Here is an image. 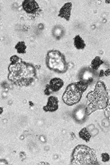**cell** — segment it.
<instances>
[{
	"label": "cell",
	"instance_id": "cell-19",
	"mask_svg": "<svg viewBox=\"0 0 110 165\" xmlns=\"http://www.w3.org/2000/svg\"><path fill=\"white\" fill-rule=\"evenodd\" d=\"M102 126H104V127H108L110 125V122L108 120V119H104L102 120Z\"/></svg>",
	"mask_w": 110,
	"mask_h": 165
},
{
	"label": "cell",
	"instance_id": "cell-15",
	"mask_svg": "<svg viewBox=\"0 0 110 165\" xmlns=\"http://www.w3.org/2000/svg\"><path fill=\"white\" fill-rule=\"evenodd\" d=\"M15 48L17 49L18 53H20V54H24L25 52H26L27 46L24 41H19L17 45H16Z\"/></svg>",
	"mask_w": 110,
	"mask_h": 165
},
{
	"label": "cell",
	"instance_id": "cell-3",
	"mask_svg": "<svg viewBox=\"0 0 110 165\" xmlns=\"http://www.w3.org/2000/svg\"><path fill=\"white\" fill-rule=\"evenodd\" d=\"M72 164H99L96 154L93 149L85 145H78L72 153Z\"/></svg>",
	"mask_w": 110,
	"mask_h": 165
},
{
	"label": "cell",
	"instance_id": "cell-6",
	"mask_svg": "<svg viewBox=\"0 0 110 165\" xmlns=\"http://www.w3.org/2000/svg\"><path fill=\"white\" fill-rule=\"evenodd\" d=\"M22 7L27 13L35 14L39 11V6L34 0H25L22 2Z\"/></svg>",
	"mask_w": 110,
	"mask_h": 165
},
{
	"label": "cell",
	"instance_id": "cell-7",
	"mask_svg": "<svg viewBox=\"0 0 110 165\" xmlns=\"http://www.w3.org/2000/svg\"><path fill=\"white\" fill-rule=\"evenodd\" d=\"M59 108V100L58 98L55 96L49 97L47 101L46 105L44 106L43 110L45 111H49V112H53L56 111Z\"/></svg>",
	"mask_w": 110,
	"mask_h": 165
},
{
	"label": "cell",
	"instance_id": "cell-1",
	"mask_svg": "<svg viewBox=\"0 0 110 165\" xmlns=\"http://www.w3.org/2000/svg\"><path fill=\"white\" fill-rule=\"evenodd\" d=\"M9 80L17 86L26 87L34 83L36 69L30 63L21 62L19 64L9 66Z\"/></svg>",
	"mask_w": 110,
	"mask_h": 165
},
{
	"label": "cell",
	"instance_id": "cell-9",
	"mask_svg": "<svg viewBox=\"0 0 110 165\" xmlns=\"http://www.w3.org/2000/svg\"><path fill=\"white\" fill-rule=\"evenodd\" d=\"M63 80L60 78H53L50 80L49 84L48 86L50 87V89L52 90V92H57L63 87Z\"/></svg>",
	"mask_w": 110,
	"mask_h": 165
},
{
	"label": "cell",
	"instance_id": "cell-13",
	"mask_svg": "<svg viewBox=\"0 0 110 165\" xmlns=\"http://www.w3.org/2000/svg\"><path fill=\"white\" fill-rule=\"evenodd\" d=\"M103 64H104V61L102 60L101 58L97 56V57H95V59L92 60V65H91V66H92V69H93L94 71H97L98 69H99V67L101 66L102 65H103Z\"/></svg>",
	"mask_w": 110,
	"mask_h": 165
},
{
	"label": "cell",
	"instance_id": "cell-27",
	"mask_svg": "<svg viewBox=\"0 0 110 165\" xmlns=\"http://www.w3.org/2000/svg\"><path fill=\"white\" fill-rule=\"evenodd\" d=\"M107 93H108V96L110 98V90H107Z\"/></svg>",
	"mask_w": 110,
	"mask_h": 165
},
{
	"label": "cell",
	"instance_id": "cell-25",
	"mask_svg": "<svg viewBox=\"0 0 110 165\" xmlns=\"http://www.w3.org/2000/svg\"><path fill=\"white\" fill-rule=\"evenodd\" d=\"M109 74H110V69H106V70H105V72H104V76H108Z\"/></svg>",
	"mask_w": 110,
	"mask_h": 165
},
{
	"label": "cell",
	"instance_id": "cell-2",
	"mask_svg": "<svg viewBox=\"0 0 110 165\" xmlns=\"http://www.w3.org/2000/svg\"><path fill=\"white\" fill-rule=\"evenodd\" d=\"M87 99L88 100V104L86 108V115H89L97 110L105 109L108 105L109 97L104 82H98L95 84V90L88 94Z\"/></svg>",
	"mask_w": 110,
	"mask_h": 165
},
{
	"label": "cell",
	"instance_id": "cell-10",
	"mask_svg": "<svg viewBox=\"0 0 110 165\" xmlns=\"http://www.w3.org/2000/svg\"><path fill=\"white\" fill-rule=\"evenodd\" d=\"M73 44H74V46L76 49L83 50V49L85 48V42H84V39H82V37H80V35H76L73 38Z\"/></svg>",
	"mask_w": 110,
	"mask_h": 165
},
{
	"label": "cell",
	"instance_id": "cell-22",
	"mask_svg": "<svg viewBox=\"0 0 110 165\" xmlns=\"http://www.w3.org/2000/svg\"><path fill=\"white\" fill-rule=\"evenodd\" d=\"M87 129H88L89 130V132H91L92 130L94 129H95V125H88V127H87Z\"/></svg>",
	"mask_w": 110,
	"mask_h": 165
},
{
	"label": "cell",
	"instance_id": "cell-24",
	"mask_svg": "<svg viewBox=\"0 0 110 165\" xmlns=\"http://www.w3.org/2000/svg\"><path fill=\"white\" fill-rule=\"evenodd\" d=\"M40 140H41L42 143H45V142L47 141L46 139H45V137L44 136V135H41V136H40Z\"/></svg>",
	"mask_w": 110,
	"mask_h": 165
},
{
	"label": "cell",
	"instance_id": "cell-16",
	"mask_svg": "<svg viewBox=\"0 0 110 165\" xmlns=\"http://www.w3.org/2000/svg\"><path fill=\"white\" fill-rule=\"evenodd\" d=\"M21 62H23V60L21 59V58L18 57V56H13L10 58V63H11V65L19 64V63H21Z\"/></svg>",
	"mask_w": 110,
	"mask_h": 165
},
{
	"label": "cell",
	"instance_id": "cell-20",
	"mask_svg": "<svg viewBox=\"0 0 110 165\" xmlns=\"http://www.w3.org/2000/svg\"><path fill=\"white\" fill-rule=\"evenodd\" d=\"M99 129H94L93 130H92V132H91V135H92V136H93V137H95V135H97L98 134H99Z\"/></svg>",
	"mask_w": 110,
	"mask_h": 165
},
{
	"label": "cell",
	"instance_id": "cell-8",
	"mask_svg": "<svg viewBox=\"0 0 110 165\" xmlns=\"http://www.w3.org/2000/svg\"><path fill=\"white\" fill-rule=\"evenodd\" d=\"M72 7H73L72 2H66V3H65L63 5V6L60 9L58 16L60 17H61V18H63L66 21H69L70 18V13Z\"/></svg>",
	"mask_w": 110,
	"mask_h": 165
},
{
	"label": "cell",
	"instance_id": "cell-14",
	"mask_svg": "<svg viewBox=\"0 0 110 165\" xmlns=\"http://www.w3.org/2000/svg\"><path fill=\"white\" fill-rule=\"evenodd\" d=\"M52 33H53V36L59 40L64 34L63 28L62 27V26H56L52 30Z\"/></svg>",
	"mask_w": 110,
	"mask_h": 165
},
{
	"label": "cell",
	"instance_id": "cell-26",
	"mask_svg": "<svg viewBox=\"0 0 110 165\" xmlns=\"http://www.w3.org/2000/svg\"><path fill=\"white\" fill-rule=\"evenodd\" d=\"M1 164H8V162L6 161V160H1Z\"/></svg>",
	"mask_w": 110,
	"mask_h": 165
},
{
	"label": "cell",
	"instance_id": "cell-4",
	"mask_svg": "<svg viewBox=\"0 0 110 165\" xmlns=\"http://www.w3.org/2000/svg\"><path fill=\"white\" fill-rule=\"evenodd\" d=\"M46 65L50 70L58 73H64L67 70L65 56L57 50H51L46 56Z\"/></svg>",
	"mask_w": 110,
	"mask_h": 165
},
{
	"label": "cell",
	"instance_id": "cell-12",
	"mask_svg": "<svg viewBox=\"0 0 110 165\" xmlns=\"http://www.w3.org/2000/svg\"><path fill=\"white\" fill-rule=\"evenodd\" d=\"M79 136L84 141L89 142L91 137H92V135H91V132H89V130L88 129L84 128L80 130V132H79Z\"/></svg>",
	"mask_w": 110,
	"mask_h": 165
},
{
	"label": "cell",
	"instance_id": "cell-17",
	"mask_svg": "<svg viewBox=\"0 0 110 165\" xmlns=\"http://www.w3.org/2000/svg\"><path fill=\"white\" fill-rule=\"evenodd\" d=\"M105 115L106 119H108V120L110 122V104H108V105L107 106V108H105Z\"/></svg>",
	"mask_w": 110,
	"mask_h": 165
},
{
	"label": "cell",
	"instance_id": "cell-29",
	"mask_svg": "<svg viewBox=\"0 0 110 165\" xmlns=\"http://www.w3.org/2000/svg\"><path fill=\"white\" fill-rule=\"evenodd\" d=\"M105 2H106L107 3H109V2H110V1H105Z\"/></svg>",
	"mask_w": 110,
	"mask_h": 165
},
{
	"label": "cell",
	"instance_id": "cell-11",
	"mask_svg": "<svg viewBox=\"0 0 110 165\" xmlns=\"http://www.w3.org/2000/svg\"><path fill=\"white\" fill-rule=\"evenodd\" d=\"M86 115V108H80L75 110L74 113H73V117L76 122H81L83 120Z\"/></svg>",
	"mask_w": 110,
	"mask_h": 165
},
{
	"label": "cell",
	"instance_id": "cell-21",
	"mask_svg": "<svg viewBox=\"0 0 110 165\" xmlns=\"http://www.w3.org/2000/svg\"><path fill=\"white\" fill-rule=\"evenodd\" d=\"M52 92V90L50 89V87H49V86H46V89L45 90V94L46 95H49Z\"/></svg>",
	"mask_w": 110,
	"mask_h": 165
},
{
	"label": "cell",
	"instance_id": "cell-28",
	"mask_svg": "<svg viewBox=\"0 0 110 165\" xmlns=\"http://www.w3.org/2000/svg\"><path fill=\"white\" fill-rule=\"evenodd\" d=\"M2 108L1 107V114H2Z\"/></svg>",
	"mask_w": 110,
	"mask_h": 165
},
{
	"label": "cell",
	"instance_id": "cell-23",
	"mask_svg": "<svg viewBox=\"0 0 110 165\" xmlns=\"http://www.w3.org/2000/svg\"><path fill=\"white\" fill-rule=\"evenodd\" d=\"M20 157H21V159L24 160L25 157H26V155H25V153H24V152H21V153H20Z\"/></svg>",
	"mask_w": 110,
	"mask_h": 165
},
{
	"label": "cell",
	"instance_id": "cell-5",
	"mask_svg": "<svg viewBox=\"0 0 110 165\" xmlns=\"http://www.w3.org/2000/svg\"><path fill=\"white\" fill-rule=\"evenodd\" d=\"M84 91L79 87L77 83L71 84L66 87L63 95V100L66 104L73 106L79 102L82 97Z\"/></svg>",
	"mask_w": 110,
	"mask_h": 165
},
{
	"label": "cell",
	"instance_id": "cell-18",
	"mask_svg": "<svg viewBox=\"0 0 110 165\" xmlns=\"http://www.w3.org/2000/svg\"><path fill=\"white\" fill-rule=\"evenodd\" d=\"M102 160L103 162H108L110 160L109 155L106 153H104V154H102Z\"/></svg>",
	"mask_w": 110,
	"mask_h": 165
}]
</instances>
